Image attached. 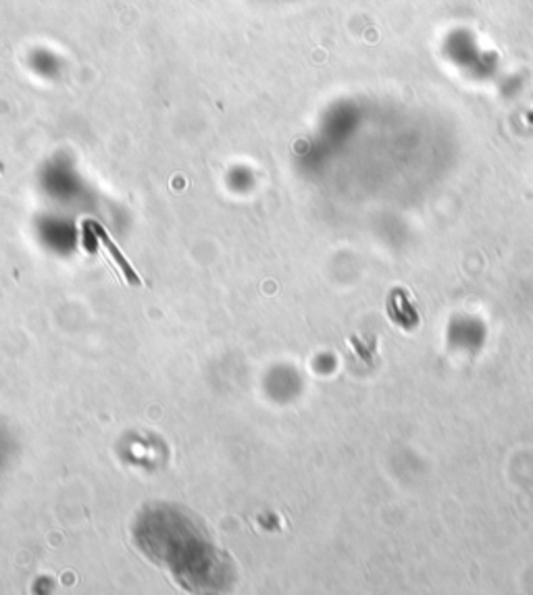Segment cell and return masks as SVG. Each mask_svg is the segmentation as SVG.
Returning a JSON list of instances; mask_svg holds the SVG:
<instances>
[{
  "label": "cell",
  "mask_w": 533,
  "mask_h": 595,
  "mask_svg": "<svg viewBox=\"0 0 533 595\" xmlns=\"http://www.w3.org/2000/svg\"><path fill=\"white\" fill-rule=\"evenodd\" d=\"M92 229H94V233H96V237H98V242L104 246V250L111 254V258L115 260V264L119 267V271L123 273V277L127 279V283H131V285H142V279H140V275L133 271V267L129 264V260L125 258V254L117 248V244L111 240V235H109V231L100 225V223H96V221H92V223H88Z\"/></svg>",
  "instance_id": "6da1fadb"
}]
</instances>
